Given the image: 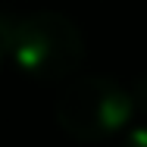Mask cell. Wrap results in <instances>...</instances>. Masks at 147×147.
Instances as JSON below:
<instances>
[{"instance_id":"1","label":"cell","mask_w":147,"mask_h":147,"mask_svg":"<svg viewBox=\"0 0 147 147\" xmlns=\"http://www.w3.org/2000/svg\"><path fill=\"white\" fill-rule=\"evenodd\" d=\"M6 57L34 82H63L85 63V38L59 13H28L0 19Z\"/></svg>"},{"instance_id":"2","label":"cell","mask_w":147,"mask_h":147,"mask_svg":"<svg viewBox=\"0 0 147 147\" xmlns=\"http://www.w3.org/2000/svg\"><path fill=\"white\" fill-rule=\"evenodd\" d=\"M57 125L75 141L94 144L119 135L131 116V91L110 75H82L72 78L57 97Z\"/></svg>"},{"instance_id":"3","label":"cell","mask_w":147,"mask_h":147,"mask_svg":"<svg viewBox=\"0 0 147 147\" xmlns=\"http://www.w3.org/2000/svg\"><path fill=\"white\" fill-rule=\"evenodd\" d=\"M122 147H147V125H135L122 135Z\"/></svg>"},{"instance_id":"4","label":"cell","mask_w":147,"mask_h":147,"mask_svg":"<svg viewBox=\"0 0 147 147\" xmlns=\"http://www.w3.org/2000/svg\"><path fill=\"white\" fill-rule=\"evenodd\" d=\"M131 91V100H135V113H147V78H141Z\"/></svg>"},{"instance_id":"5","label":"cell","mask_w":147,"mask_h":147,"mask_svg":"<svg viewBox=\"0 0 147 147\" xmlns=\"http://www.w3.org/2000/svg\"><path fill=\"white\" fill-rule=\"evenodd\" d=\"M3 57H6V44H3V34H0V66H3Z\"/></svg>"}]
</instances>
